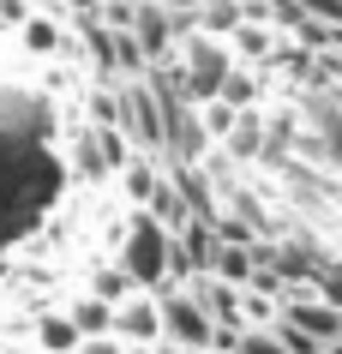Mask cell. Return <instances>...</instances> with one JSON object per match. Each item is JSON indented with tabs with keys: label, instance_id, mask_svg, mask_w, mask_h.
Instances as JSON below:
<instances>
[{
	"label": "cell",
	"instance_id": "obj_1",
	"mask_svg": "<svg viewBox=\"0 0 342 354\" xmlns=\"http://www.w3.org/2000/svg\"><path fill=\"white\" fill-rule=\"evenodd\" d=\"M120 270L138 282V288H169L174 282V228L156 223L151 210H133L126 223V241H120Z\"/></svg>",
	"mask_w": 342,
	"mask_h": 354
},
{
	"label": "cell",
	"instance_id": "obj_2",
	"mask_svg": "<svg viewBox=\"0 0 342 354\" xmlns=\"http://www.w3.org/2000/svg\"><path fill=\"white\" fill-rule=\"evenodd\" d=\"M156 300H162V342H174V348H192V354H210V348H216L222 324L205 313V300L192 295L187 282L156 288Z\"/></svg>",
	"mask_w": 342,
	"mask_h": 354
},
{
	"label": "cell",
	"instance_id": "obj_3",
	"mask_svg": "<svg viewBox=\"0 0 342 354\" xmlns=\"http://www.w3.org/2000/svg\"><path fill=\"white\" fill-rule=\"evenodd\" d=\"M234 66H240V60H234V42L228 37H210V30L180 37V73H187V91L198 96V102H216Z\"/></svg>",
	"mask_w": 342,
	"mask_h": 354
},
{
	"label": "cell",
	"instance_id": "obj_4",
	"mask_svg": "<svg viewBox=\"0 0 342 354\" xmlns=\"http://www.w3.org/2000/svg\"><path fill=\"white\" fill-rule=\"evenodd\" d=\"M114 330L126 336L133 348H156V342H162V300H156V288H133V295L120 300Z\"/></svg>",
	"mask_w": 342,
	"mask_h": 354
},
{
	"label": "cell",
	"instance_id": "obj_5",
	"mask_svg": "<svg viewBox=\"0 0 342 354\" xmlns=\"http://www.w3.org/2000/svg\"><path fill=\"white\" fill-rule=\"evenodd\" d=\"M120 187H126V198H133V205L144 210V205H151V198H156V192L169 187V174L156 168V156H144V150H138L133 162L120 168Z\"/></svg>",
	"mask_w": 342,
	"mask_h": 354
},
{
	"label": "cell",
	"instance_id": "obj_6",
	"mask_svg": "<svg viewBox=\"0 0 342 354\" xmlns=\"http://www.w3.org/2000/svg\"><path fill=\"white\" fill-rule=\"evenodd\" d=\"M78 342H84V330L73 324V313H42L37 318V348L42 354H78Z\"/></svg>",
	"mask_w": 342,
	"mask_h": 354
},
{
	"label": "cell",
	"instance_id": "obj_7",
	"mask_svg": "<svg viewBox=\"0 0 342 354\" xmlns=\"http://www.w3.org/2000/svg\"><path fill=\"white\" fill-rule=\"evenodd\" d=\"M66 313H73V324H78V330H84V336H108V330H114V318H120V306L84 288V300H73Z\"/></svg>",
	"mask_w": 342,
	"mask_h": 354
},
{
	"label": "cell",
	"instance_id": "obj_8",
	"mask_svg": "<svg viewBox=\"0 0 342 354\" xmlns=\"http://www.w3.org/2000/svg\"><path fill=\"white\" fill-rule=\"evenodd\" d=\"M60 19H66V12H37V19H30V24L19 30V37H24V48H30V55H42V60H48V55H60V42H66V24H60Z\"/></svg>",
	"mask_w": 342,
	"mask_h": 354
},
{
	"label": "cell",
	"instance_id": "obj_9",
	"mask_svg": "<svg viewBox=\"0 0 342 354\" xmlns=\"http://www.w3.org/2000/svg\"><path fill=\"white\" fill-rule=\"evenodd\" d=\"M234 354H288V348H283V336L270 330V324H247L240 342H234Z\"/></svg>",
	"mask_w": 342,
	"mask_h": 354
},
{
	"label": "cell",
	"instance_id": "obj_10",
	"mask_svg": "<svg viewBox=\"0 0 342 354\" xmlns=\"http://www.w3.org/2000/svg\"><path fill=\"white\" fill-rule=\"evenodd\" d=\"M270 330L283 336V348H288V354H324V342H319V336H312V330H301L294 318H276Z\"/></svg>",
	"mask_w": 342,
	"mask_h": 354
},
{
	"label": "cell",
	"instance_id": "obj_11",
	"mask_svg": "<svg viewBox=\"0 0 342 354\" xmlns=\"http://www.w3.org/2000/svg\"><path fill=\"white\" fill-rule=\"evenodd\" d=\"M133 288H138V282L126 277V270H120V264H114V270H102V277L91 282V295H102V300H114V306H120V300L133 295Z\"/></svg>",
	"mask_w": 342,
	"mask_h": 354
},
{
	"label": "cell",
	"instance_id": "obj_12",
	"mask_svg": "<svg viewBox=\"0 0 342 354\" xmlns=\"http://www.w3.org/2000/svg\"><path fill=\"white\" fill-rule=\"evenodd\" d=\"M78 354H133V342H126L120 330H108V336H84V342H78Z\"/></svg>",
	"mask_w": 342,
	"mask_h": 354
},
{
	"label": "cell",
	"instance_id": "obj_13",
	"mask_svg": "<svg viewBox=\"0 0 342 354\" xmlns=\"http://www.w3.org/2000/svg\"><path fill=\"white\" fill-rule=\"evenodd\" d=\"M319 295L330 300V306H342V277H336V270H324V277H319Z\"/></svg>",
	"mask_w": 342,
	"mask_h": 354
},
{
	"label": "cell",
	"instance_id": "obj_14",
	"mask_svg": "<svg viewBox=\"0 0 342 354\" xmlns=\"http://www.w3.org/2000/svg\"><path fill=\"white\" fill-rule=\"evenodd\" d=\"M60 6H66L73 19H91V12H96V0H60Z\"/></svg>",
	"mask_w": 342,
	"mask_h": 354
},
{
	"label": "cell",
	"instance_id": "obj_15",
	"mask_svg": "<svg viewBox=\"0 0 342 354\" xmlns=\"http://www.w3.org/2000/svg\"><path fill=\"white\" fill-rule=\"evenodd\" d=\"M151 354H192V348H174V342H156Z\"/></svg>",
	"mask_w": 342,
	"mask_h": 354
}]
</instances>
